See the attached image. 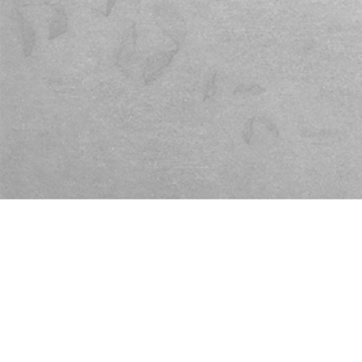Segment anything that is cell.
<instances>
[{"mask_svg":"<svg viewBox=\"0 0 362 362\" xmlns=\"http://www.w3.org/2000/svg\"><path fill=\"white\" fill-rule=\"evenodd\" d=\"M259 121H261V122H263V124L266 125L267 129H269L270 132H273V134H274L275 137L278 136V130L275 129V126H274V124H273V122H270L269 119H265V118H259Z\"/></svg>","mask_w":362,"mask_h":362,"instance_id":"ba28073f","label":"cell"},{"mask_svg":"<svg viewBox=\"0 0 362 362\" xmlns=\"http://www.w3.org/2000/svg\"><path fill=\"white\" fill-rule=\"evenodd\" d=\"M265 92V88L261 86H238L235 88L234 94H252V95H258Z\"/></svg>","mask_w":362,"mask_h":362,"instance_id":"5b68a950","label":"cell"},{"mask_svg":"<svg viewBox=\"0 0 362 362\" xmlns=\"http://www.w3.org/2000/svg\"><path fill=\"white\" fill-rule=\"evenodd\" d=\"M18 17L19 26H21V32H22L23 52H25V56H30V53H32L33 49H34V44H36V34H34V30H33L32 26L29 25L28 21L23 18L19 13Z\"/></svg>","mask_w":362,"mask_h":362,"instance_id":"3957f363","label":"cell"},{"mask_svg":"<svg viewBox=\"0 0 362 362\" xmlns=\"http://www.w3.org/2000/svg\"><path fill=\"white\" fill-rule=\"evenodd\" d=\"M68 28V19L63 10H56L52 18L51 28H49V40H55L61 34H64Z\"/></svg>","mask_w":362,"mask_h":362,"instance_id":"277c9868","label":"cell"},{"mask_svg":"<svg viewBox=\"0 0 362 362\" xmlns=\"http://www.w3.org/2000/svg\"><path fill=\"white\" fill-rule=\"evenodd\" d=\"M115 2H117V0H106V6H105L106 17H107V15H110L111 10H113V7H114V5H115Z\"/></svg>","mask_w":362,"mask_h":362,"instance_id":"9c48e42d","label":"cell"},{"mask_svg":"<svg viewBox=\"0 0 362 362\" xmlns=\"http://www.w3.org/2000/svg\"><path fill=\"white\" fill-rule=\"evenodd\" d=\"M134 49H136V32H134V26H132V29L129 30L126 37L119 46L118 55H117V65L126 75H128V69L133 60Z\"/></svg>","mask_w":362,"mask_h":362,"instance_id":"7a4b0ae2","label":"cell"},{"mask_svg":"<svg viewBox=\"0 0 362 362\" xmlns=\"http://www.w3.org/2000/svg\"><path fill=\"white\" fill-rule=\"evenodd\" d=\"M254 121H255V118H251V119H248L247 122H246V125H244V129H243V138H244V141H246V144H251V140H252V126H254Z\"/></svg>","mask_w":362,"mask_h":362,"instance_id":"8992f818","label":"cell"},{"mask_svg":"<svg viewBox=\"0 0 362 362\" xmlns=\"http://www.w3.org/2000/svg\"><path fill=\"white\" fill-rule=\"evenodd\" d=\"M216 78H217V74H213L212 75L211 80L208 82L207 90H205V101H207V99H211L212 96L216 94Z\"/></svg>","mask_w":362,"mask_h":362,"instance_id":"52a82bcc","label":"cell"},{"mask_svg":"<svg viewBox=\"0 0 362 362\" xmlns=\"http://www.w3.org/2000/svg\"><path fill=\"white\" fill-rule=\"evenodd\" d=\"M176 52H178V48H175L170 52H160V53H156L155 56H151L148 59L147 64H145V68L142 71L144 83L149 84V83L159 78L163 74V71L170 65V63L176 55Z\"/></svg>","mask_w":362,"mask_h":362,"instance_id":"6da1fadb","label":"cell"}]
</instances>
